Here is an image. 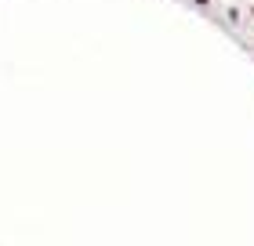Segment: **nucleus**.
I'll return each mask as SVG.
<instances>
[{"label":"nucleus","instance_id":"f257e3e1","mask_svg":"<svg viewBox=\"0 0 254 246\" xmlns=\"http://www.w3.org/2000/svg\"><path fill=\"white\" fill-rule=\"evenodd\" d=\"M192 4H200V7H207V4H211V0H192Z\"/></svg>","mask_w":254,"mask_h":246},{"label":"nucleus","instance_id":"f03ea898","mask_svg":"<svg viewBox=\"0 0 254 246\" xmlns=\"http://www.w3.org/2000/svg\"><path fill=\"white\" fill-rule=\"evenodd\" d=\"M251 18H254V4H251Z\"/></svg>","mask_w":254,"mask_h":246}]
</instances>
